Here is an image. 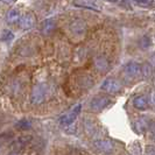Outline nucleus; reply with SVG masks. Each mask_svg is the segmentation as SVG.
Wrapping results in <instances>:
<instances>
[{
  "mask_svg": "<svg viewBox=\"0 0 155 155\" xmlns=\"http://www.w3.org/2000/svg\"><path fill=\"white\" fill-rule=\"evenodd\" d=\"M15 127L20 128V130H29L31 127V123L27 119H22L20 121H18L15 124Z\"/></svg>",
  "mask_w": 155,
  "mask_h": 155,
  "instance_id": "nucleus-15",
  "label": "nucleus"
},
{
  "mask_svg": "<svg viewBox=\"0 0 155 155\" xmlns=\"http://www.w3.org/2000/svg\"><path fill=\"white\" fill-rule=\"evenodd\" d=\"M134 107L138 110H146L148 107V99L145 96H138L133 101Z\"/></svg>",
  "mask_w": 155,
  "mask_h": 155,
  "instance_id": "nucleus-12",
  "label": "nucleus"
},
{
  "mask_svg": "<svg viewBox=\"0 0 155 155\" xmlns=\"http://www.w3.org/2000/svg\"><path fill=\"white\" fill-rule=\"evenodd\" d=\"M134 126H135V128H137V131H138V132L143 133L146 130H147L148 123L145 120V118H139V119L135 121Z\"/></svg>",
  "mask_w": 155,
  "mask_h": 155,
  "instance_id": "nucleus-13",
  "label": "nucleus"
},
{
  "mask_svg": "<svg viewBox=\"0 0 155 155\" xmlns=\"http://www.w3.org/2000/svg\"><path fill=\"white\" fill-rule=\"evenodd\" d=\"M146 154H155L154 146H147V148H146Z\"/></svg>",
  "mask_w": 155,
  "mask_h": 155,
  "instance_id": "nucleus-17",
  "label": "nucleus"
},
{
  "mask_svg": "<svg viewBox=\"0 0 155 155\" xmlns=\"http://www.w3.org/2000/svg\"><path fill=\"white\" fill-rule=\"evenodd\" d=\"M74 5H75L76 7L89 8V9L97 11V12H101V11L99 4H98L96 0H75V1H74Z\"/></svg>",
  "mask_w": 155,
  "mask_h": 155,
  "instance_id": "nucleus-6",
  "label": "nucleus"
},
{
  "mask_svg": "<svg viewBox=\"0 0 155 155\" xmlns=\"http://www.w3.org/2000/svg\"><path fill=\"white\" fill-rule=\"evenodd\" d=\"M70 28H71V31L74 34H76V35H82L86 29V25L85 22H83V21H81V20H76V21H74V22L70 25Z\"/></svg>",
  "mask_w": 155,
  "mask_h": 155,
  "instance_id": "nucleus-10",
  "label": "nucleus"
},
{
  "mask_svg": "<svg viewBox=\"0 0 155 155\" xmlns=\"http://www.w3.org/2000/svg\"><path fill=\"white\" fill-rule=\"evenodd\" d=\"M20 18H21V16H20L19 9H16V8L9 9L7 12V14H6V22L9 23V25H13V23L19 22Z\"/></svg>",
  "mask_w": 155,
  "mask_h": 155,
  "instance_id": "nucleus-11",
  "label": "nucleus"
},
{
  "mask_svg": "<svg viewBox=\"0 0 155 155\" xmlns=\"http://www.w3.org/2000/svg\"><path fill=\"white\" fill-rule=\"evenodd\" d=\"M142 75H143L145 77H148V76L150 75V67H149L148 64H145V65L142 67Z\"/></svg>",
  "mask_w": 155,
  "mask_h": 155,
  "instance_id": "nucleus-16",
  "label": "nucleus"
},
{
  "mask_svg": "<svg viewBox=\"0 0 155 155\" xmlns=\"http://www.w3.org/2000/svg\"><path fill=\"white\" fill-rule=\"evenodd\" d=\"M4 4H7V5H9V4H13V2H15L16 0H1Z\"/></svg>",
  "mask_w": 155,
  "mask_h": 155,
  "instance_id": "nucleus-19",
  "label": "nucleus"
},
{
  "mask_svg": "<svg viewBox=\"0 0 155 155\" xmlns=\"http://www.w3.org/2000/svg\"><path fill=\"white\" fill-rule=\"evenodd\" d=\"M19 25L22 29H31L35 27L36 21H35V18L31 13H25L20 20H19Z\"/></svg>",
  "mask_w": 155,
  "mask_h": 155,
  "instance_id": "nucleus-5",
  "label": "nucleus"
},
{
  "mask_svg": "<svg viewBox=\"0 0 155 155\" xmlns=\"http://www.w3.org/2000/svg\"><path fill=\"white\" fill-rule=\"evenodd\" d=\"M150 101H152V104L155 106V91H153L152 94H150Z\"/></svg>",
  "mask_w": 155,
  "mask_h": 155,
  "instance_id": "nucleus-18",
  "label": "nucleus"
},
{
  "mask_svg": "<svg viewBox=\"0 0 155 155\" xmlns=\"http://www.w3.org/2000/svg\"><path fill=\"white\" fill-rule=\"evenodd\" d=\"M125 75L128 79L138 78L142 75V67H140L138 63H128L125 68Z\"/></svg>",
  "mask_w": 155,
  "mask_h": 155,
  "instance_id": "nucleus-3",
  "label": "nucleus"
},
{
  "mask_svg": "<svg viewBox=\"0 0 155 155\" xmlns=\"http://www.w3.org/2000/svg\"><path fill=\"white\" fill-rule=\"evenodd\" d=\"M109 1H116V0H109Z\"/></svg>",
  "mask_w": 155,
  "mask_h": 155,
  "instance_id": "nucleus-22",
  "label": "nucleus"
},
{
  "mask_svg": "<svg viewBox=\"0 0 155 155\" xmlns=\"http://www.w3.org/2000/svg\"><path fill=\"white\" fill-rule=\"evenodd\" d=\"M81 110H82V105H81V104L76 105L74 109L70 110L67 114H64V116L61 117L60 124L62 125V126H69L70 124H72V123L75 121V119L78 117V114L81 113Z\"/></svg>",
  "mask_w": 155,
  "mask_h": 155,
  "instance_id": "nucleus-2",
  "label": "nucleus"
},
{
  "mask_svg": "<svg viewBox=\"0 0 155 155\" xmlns=\"http://www.w3.org/2000/svg\"><path fill=\"white\" fill-rule=\"evenodd\" d=\"M13 39H14V35H13V33L11 31L4 29V31H1V41H4V42H9V41H12Z\"/></svg>",
  "mask_w": 155,
  "mask_h": 155,
  "instance_id": "nucleus-14",
  "label": "nucleus"
},
{
  "mask_svg": "<svg viewBox=\"0 0 155 155\" xmlns=\"http://www.w3.org/2000/svg\"><path fill=\"white\" fill-rule=\"evenodd\" d=\"M47 94V85L45 83H40L34 86L31 94V103L34 105H39L46 99Z\"/></svg>",
  "mask_w": 155,
  "mask_h": 155,
  "instance_id": "nucleus-1",
  "label": "nucleus"
},
{
  "mask_svg": "<svg viewBox=\"0 0 155 155\" xmlns=\"http://www.w3.org/2000/svg\"><path fill=\"white\" fill-rule=\"evenodd\" d=\"M135 1H138V2H140V4H146V2H148L149 0H135Z\"/></svg>",
  "mask_w": 155,
  "mask_h": 155,
  "instance_id": "nucleus-20",
  "label": "nucleus"
},
{
  "mask_svg": "<svg viewBox=\"0 0 155 155\" xmlns=\"http://www.w3.org/2000/svg\"><path fill=\"white\" fill-rule=\"evenodd\" d=\"M93 145H94L96 148L101 149L103 152H107V150L113 149V143L110 140H105V139L96 140V141H93Z\"/></svg>",
  "mask_w": 155,
  "mask_h": 155,
  "instance_id": "nucleus-8",
  "label": "nucleus"
},
{
  "mask_svg": "<svg viewBox=\"0 0 155 155\" xmlns=\"http://www.w3.org/2000/svg\"><path fill=\"white\" fill-rule=\"evenodd\" d=\"M101 90L106 91L110 93H117L120 91L121 89V84L116 81V79H112V78H107L103 84H101Z\"/></svg>",
  "mask_w": 155,
  "mask_h": 155,
  "instance_id": "nucleus-4",
  "label": "nucleus"
},
{
  "mask_svg": "<svg viewBox=\"0 0 155 155\" xmlns=\"http://www.w3.org/2000/svg\"><path fill=\"white\" fill-rule=\"evenodd\" d=\"M55 26H56V21H55L54 19H47L46 21H43L42 25H41L42 34H45V35L50 34L55 29Z\"/></svg>",
  "mask_w": 155,
  "mask_h": 155,
  "instance_id": "nucleus-9",
  "label": "nucleus"
},
{
  "mask_svg": "<svg viewBox=\"0 0 155 155\" xmlns=\"http://www.w3.org/2000/svg\"><path fill=\"white\" fill-rule=\"evenodd\" d=\"M153 139L155 140V128L153 130Z\"/></svg>",
  "mask_w": 155,
  "mask_h": 155,
  "instance_id": "nucleus-21",
  "label": "nucleus"
},
{
  "mask_svg": "<svg viewBox=\"0 0 155 155\" xmlns=\"http://www.w3.org/2000/svg\"><path fill=\"white\" fill-rule=\"evenodd\" d=\"M110 103V99L107 97H96V98H93L91 103H90V107L92 111H101L103 109H105L107 105H109Z\"/></svg>",
  "mask_w": 155,
  "mask_h": 155,
  "instance_id": "nucleus-7",
  "label": "nucleus"
}]
</instances>
